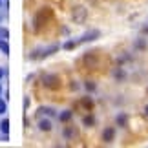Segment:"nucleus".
Segmentation results:
<instances>
[{
  "mask_svg": "<svg viewBox=\"0 0 148 148\" xmlns=\"http://www.w3.org/2000/svg\"><path fill=\"white\" fill-rule=\"evenodd\" d=\"M38 113H46V115H55V108H38Z\"/></svg>",
  "mask_w": 148,
  "mask_h": 148,
  "instance_id": "obj_11",
  "label": "nucleus"
},
{
  "mask_svg": "<svg viewBox=\"0 0 148 148\" xmlns=\"http://www.w3.org/2000/svg\"><path fill=\"white\" fill-rule=\"evenodd\" d=\"M115 123H117V126H126L128 124V115L126 113H119L115 117Z\"/></svg>",
  "mask_w": 148,
  "mask_h": 148,
  "instance_id": "obj_6",
  "label": "nucleus"
},
{
  "mask_svg": "<svg viewBox=\"0 0 148 148\" xmlns=\"http://www.w3.org/2000/svg\"><path fill=\"white\" fill-rule=\"evenodd\" d=\"M73 135H75V130L73 128H66L64 130V137H73Z\"/></svg>",
  "mask_w": 148,
  "mask_h": 148,
  "instance_id": "obj_17",
  "label": "nucleus"
},
{
  "mask_svg": "<svg viewBox=\"0 0 148 148\" xmlns=\"http://www.w3.org/2000/svg\"><path fill=\"white\" fill-rule=\"evenodd\" d=\"M42 82H44V86L49 88V90H59L60 88V79L57 75H44Z\"/></svg>",
  "mask_w": 148,
  "mask_h": 148,
  "instance_id": "obj_2",
  "label": "nucleus"
},
{
  "mask_svg": "<svg viewBox=\"0 0 148 148\" xmlns=\"http://www.w3.org/2000/svg\"><path fill=\"white\" fill-rule=\"evenodd\" d=\"M71 18H73V22H75V24H84V22H86V18H88V11H86V8H82V5H77V8L73 9V13H71Z\"/></svg>",
  "mask_w": 148,
  "mask_h": 148,
  "instance_id": "obj_1",
  "label": "nucleus"
},
{
  "mask_svg": "<svg viewBox=\"0 0 148 148\" xmlns=\"http://www.w3.org/2000/svg\"><path fill=\"white\" fill-rule=\"evenodd\" d=\"M4 77V70H2V68H0V79H2Z\"/></svg>",
  "mask_w": 148,
  "mask_h": 148,
  "instance_id": "obj_20",
  "label": "nucleus"
},
{
  "mask_svg": "<svg viewBox=\"0 0 148 148\" xmlns=\"http://www.w3.org/2000/svg\"><path fill=\"white\" fill-rule=\"evenodd\" d=\"M0 93H2V88H0Z\"/></svg>",
  "mask_w": 148,
  "mask_h": 148,
  "instance_id": "obj_21",
  "label": "nucleus"
},
{
  "mask_svg": "<svg viewBox=\"0 0 148 148\" xmlns=\"http://www.w3.org/2000/svg\"><path fill=\"white\" fill-rule=\"evenodd\" d=\"M82 123H84V126H93V124H95V117L90 113V115H86L82 119Z\"/></svg>",
  "mask_w": 148,
  "mask_h": 148,
  "instance_id": "obj_9",
  "label": "nucleus"
},
{
  "mask_svg": "<svg viewBox=\"0 0 148 148\" xmlns=\"http://www.w3.org/2000/svg\"><path fill=\"white\" fill-rule=\"evenodd\" d=\"M82 104H84V106H86V108H88V110H92V106H93V102H92V99H90V97H84V99H82Z\"/></svg>",
  "mask_w": 148,
  "mask_h": 148,
  "instance_id": "obj_14",
  "label": "nucleus"
},
{
  "mask_svg": "<svg viewBox=\"0 0 148 148\" xmlns=\"http://www.w3.org/2000/svg\"><path fill=\"white\" fill-rule=\"evenodd\" d=\"M86 90H88V92H93V90H95V84H93L92 81H88V82H86Z\"/></svg>",
  "mask_w": 148,
  "mask_h": 148,
  "instance_id": "obj_18",
  "label": "nucleus"
},
{
  "mask_svg": "<svg viewBox=\"0 0 148 148\" xmlns=\"http://www.w3.org/2000/svg\"><path fill=\"white\" fill-rule=\"evenodd\" d=\"M0 49H2V53H5V55L9 53V46H8V40H2V38H0Z\"/></svg>",
  "mask_w": 148,
  "mask_h": 148,
  "instance_id": "obj_12",
  "label": "nucleus"
},
{
  "mask_svg": "<svg viewBox=\"0 0 148 148\" xmlns=\"http://www.w3.org/2000/svg\"><path fill=\"white\" fill-rule=\"evenodd\" d=\"M113 137H115V130H113L112 126H108L104 132H102V141H104V143H112Z\"/></svg>",
  "mask_w": 148,
  "mask_h": 148,
  "instance_id": "obj_4",
  "label": "nucleus"
},
{
  "mask_svg": "<svg viewBox=\"0 0 148 148\" xmlns=\"http://www.w3.org/2000/svg\"><path fill=\"white\" fill-rule=\"evenodd\" d=\"M0 132H2L4 135H8V132H9V121H8V117L0 121Z\"/></svg>",
  "mask_w": 148,
  "mask_h": 148,
  "instance_id": "obj_8",
  "label": "nucleus"
},
{
  "mask_svg": "<svg viewBox=\"0 0 148 148\" xmlns=\"http://www.w3.org/2000/svg\"><path fill=\"white\" fill-rule=\"evenodd\" d=\"M5 110H8V102H5L4 99H0V115L5 113Z\"/></svg>",
  "mask_w": 148,
  "mask_h": 148,
  "instance_id": "obj_15",
  "label": "nucleus"
},
{
  "mask_svg": "<svg viewBox=\"0 0 148 148\" xmlns=\"http://www.w3.org/2000/svg\"><path fill=\"white\" fill-rule=\"evenodd\" d=\"M38 128H40L42 132H49V130L53 128V124H51L49 119H40V121H38Z\"/></svg>",
  "mask_w": 148,
  "mask_h": 148,
  "instance_id": "obj_5",
  "label": "nucleus"
},
{
  "mask_svg": "<svg viewBox=\"0 0 148 148\" xmlns=\"http://www.w3.org/2000/svg\"><path fill=\"white\" fill-rule=\"evenodd\" d=\"M8 37H9V31L4 29V27H0V38H2V40H8Z\"/></svg>",
  "mask_w": 148,
  "mask_h": 148,
  "instance_id": "obj_16",
  "label": "nucleus"
},
{
  "mask_svg": "<svg viewBox=\"0 0 148 148\" xmlns=\"http://www.w3.org/2000/svg\"><path fill=\"white\" fill-rule=\"evenodd\" d=\"M113 75H115V79H117V81H123V79H124V71L121 70V68H117V70L113 71Z\"/></svg>",
  "mask_w": 148,
  "mask_h": 148,
  "instance_id": "obj_13",
  "label": "nucleus"
},
{
  "mask_svg": "<svg viewBox=\"0 0 148 148\" xmlns=\"http://www.w3.org/2000/svg\"><path fill=\"white\" fill-rule=\"evenodd\" d=\"M77 44H81V40H68L62 48H64V49H73V48L77 46Z\"/></svg>",
  "mask_w": 148,
  "mask_h": 148,
  "instance_id": "obj_10",
  "label": "nucleus"
},
{
  "mask_svg": "<svg viewBox=\"0 0 148 148\" xmlns=\"http://www.w3.org/2000/svg\"><path fill=\"white\" fill-rule=\"evenodd\" d=\"M99 37H101V31L99 29H90V31L84 33L79 40H81V42H92V40H97Z\"/></svg>",
  "mask_w": 148,
  "mask_h": 148,
  "instance_id": "obj_3",
  "label": "nucleus"
},
{
  "mask_svg": "<svg viewBox=\"0 0 148 148\" xmlns=\"http://www.w3.org/2000/svg\"><path fill=\"white\" fill-rule=\"evenodd\" d=\"M145 115H146V117H148V104H146V106H145Z\"/></svg>",
  "mask_w": 148,
  "mask_h": 148,
  "instance_id": "obj_19",
  "label": "nucleus"
},
{
  "mask_svg": "<svg viewBox=\"0 0 148 148\" xmlns=\"http://www.w3.org/2000/svg\"><path fill=\"white\" fill-rule=\"evenodd\" d=\"M71 115H73L71 110H64V112H60V113H59V119H60L62 123H68V121L71 119Z\"/></svg>",
  "mask_w": 148,
  "mask_h": 148,
  "instance_id": "obj_7",
  "label": "nucleus"
},
{
  "mask_svg": "<svg viewBox=\"0 0 148 148\" xmlns=\"http://www.w3.org/2000/svg\"><path fill=\"white\" fill-rule=\"evenodd\" d=\"M146 93H148V88H146Z\"/></svg>",
  "mask_w": 148,
  "mask_h": 148,
  "instance_id": "obj_22",
  "label": "nucleus"
}]
</instances>
